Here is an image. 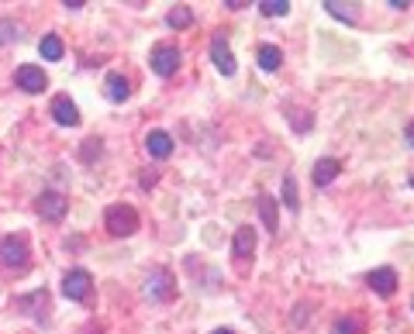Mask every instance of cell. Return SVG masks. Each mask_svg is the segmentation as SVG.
<instances>
[{"label":"cell","mask_w":414,"mask_h":334,"mask_svg":"<svg viewBox=\"0 0 414 334\" xmlns=\"http://www.w3.org/2000/svg\"><path fill=\"white\" fill-rule=\"evenodd\" d=\"M256 228L252 224H242L238 231H235V238H232V255L238 258V262H252V255H256Z\"/></svg>","instance_id":"cell-6"},{"label":"cell","mask_w":414,"mask_h":334,"mask_svg":"<svg viewBox=\"0 0 414 334\" xmlns=\"http://www.w3.org/2000/svg\"><path fill=\"white\" fill-rule=\"evenodd\" d=\"M21 38V25H14L11 18H4L0 21V45H11V42H18Z\"/></svg>","instance_id":"cell-23"},{"label":"cell","mask_w":414,"mask_h":334,"mask_svg":"<svg viewBox=\"0 0 414 334\" xmlns=\"http://www.w3.org/2000/svg\"><path fill=\"white\" fill-rule=\"evenodd\" d=\"M66 210H69V200H66L62 193H55V190H45V193L38 197V214H42L45 221H62Z\"/></svg>","instance_id":"cell-9"},{"label":"cell","mask_w":414,"mask_h":334,"mask_svg":"<svg viewBox=\"0 0 414 334\" xmlns=\"http://www.w3.org/2000/svg\"><path fill=\"white\" fill-rule=\"evenodd\" d=\"M259 214H262L266 231H269V234L280 231V210H276V200H273L269 193H262V197H259Z\"/></svg>","instance_id":"cell-14"},{"label":"cell","mask_w":414,"mask_h":334,"mask_svg":"<svg viewBox=\"0 0 414 334\" xmlns=\"http://www.w3.org/2000/svg\"><path fill=\"white\" fill-rule=\"evenodd\" d=\"M38 52H42V59H49V62H59L62 59V38L59 35H45L42 38V45H38Z\"/></svg>","instance_id":"cell-19"},{"label":"cell","mask_w":414,"mask_h":334,"mask_svg":"<svg viewBox=\"0 0 414 334\" xmlns=\"http://www.w3.org/2000/svg\"><path fill=\"white\" fill-rule=\"evenodd\" d=\"M103 224H107V231L111 234L128 238V234L138 231V214H135V207H128V204H114V207H107Z\"/></svg>","instance_id":"cell-1"},{"label":"cell","mask_w":414,"mask_h":334,"mask_svg":"<svg viewBox=\"0 0 414 334\" xmlns=\"http://www.w3.org/2000/svg\"><path fill=\"white\" fill-rule=\"evenodd\" d=\"M103 90H107V97H111L114 103H125L131 97V83L121 76V73H111L107 83H103Z\"/></svg>","instance_id":"cell-16"},{"label":"cell","mask_w":414,"mask_h":334,"mask_svg":"<svg viewBox=\"0 0 414 334\" xmlns=\"http://www.w3.org/2000/svg\"><path fill=\"white\" fill-rule=\"evenodd\" d=\"M332 18H338V21H349V25H356L359 21V4H342V0H325L321 4Z\"/></svg>","instance_id":"cell-15"},{"label":"cell","mask_w":414,"mask_h":334,"mask_svg":"<svg viewBox=\"0 0 414 334\" xmlns=\"http://www.w3.org/2000/svg\"><path fill=\"white\" fill-rule=\"evenodd\" d=\"M211 59H214V66H218V73L221 76H235V55L228 49V38H225V31H218L214 38H211Z\"/></svg>","instance_id":"cell-5"},{"label":"cell","mask_w":414,"mask_h":334,"mask_svg":"<svg viewBox=\"0 0 414 334\" xmlns=\"http://www.w3.org/2000/svg\"><path fill=\"white\" fill-rule=\"evenodd\" d=\"M211 334H235V331H232V328H214Z\"/></svg>","instance_id":"cell-28"},{"label":"cell","mask_w":414,"mask_h":334,"mask_svg":"<svg viewBox=\"0 0 414 334\" xmlns=\"http://www.w3.org/2000/svg\"><path fill=\"white\" fill-rule=\"evenodd\" d=\"M180 62H183V55L177 45H155L152 55H149V66H152V73L155 76H173L177 69H180Z\"/></svg>","instance_id":"cell-3"},{"label":"cell","mask_w":414,"mask_h":334,"mask_svg":"<svg viewBox=\"0 0 414 334\" xmlns=\"http://www.w3.org/2000/svg\"><path fill=\"white\" fill-rule=\"evenodd\" d=\"M284 204L297 214L301 210V200H297V180L293 176H284Z\"/></svg>","instance_id":"cell-22"},{"label":"cell","mask_w":414,"mask_h":334,"mask_svg":"<svg viewBox=\"0 0 414 334\" xmlns=\"http://www.w3.org/2000/svg\"><path fill=\"white\" fill-rule=\"evenodd\" d=\"M83 145H86V149H83V159H86V162H94V155H101V142H97V138H90V142H83Z\"/></svg>","instance_id":"cell-24"},{"label":"cell","mask_w":414,"mask_h":334,"mask_svg":"<svg viewBox=\"0 0 414 334\" xmlns=\"http://www.w3.org/2000/svg\"><path fill=\"white\" fill-rule=\"evenodd\" d=\"M145 152L152 155V159H169L173 155V138L166 131H149L145 134Z\"/></svg>","instance_id":"cell-13"},{"label":"cell","mask_w":414,"mask_h":334,"mask_svg":"<svg viewBox=\"0 0 414 334\" xmlns=\"http://www.w3.org/2000/svg\"><path fill=\"white\" fill-rule=\"evenodd\" d=\"M338 173H342L338 159H318L314 169H310V180H314V186H328V183H335Z\"/></svg>","instance_id":"cell-12"},{"label":"cell","mask_w":414,"mask_h":334,"mask_svg":"<svg viewBox=\"0 0 414 334\" xmlns=\"http://www.w3.org/2000/svg\"><path fill=\"white\" fill-rule=\"evenodd\" d=\"M259 11H262L266 18H284V14H290V0H262Z\"/></svg>","instance_id":"cell-21"},{"label":"cell","mask_w":414,"mask_h":334,"mask_svg":"<svg viewBox=\"0 0 414 334\" xmlns=\"http://www.w3.org/2000/svg\"><path fill=\"white\" fill-rule=\"evenodd\" d=\"M256 59H259V69H266V73H276V69H280V62H284V52L276 49V45H259Z\"/></svg>","instance_id":"cell-17"},{"label":"cell","mask_w":414,"mask_h":334,"mask_svg":"<svg viewBox=\"0 0 414 334\" xmlns=\"http://www.w3.org/2000/svg\"><path fill=\"white\" fill-rule=\"evenodd\" d=\"M166 25L169 28H177V31H180V28H190L194 25V11H190V7H173V11H169V18H166Z\"/></svg>","instance_id":"cell-20"},{"label":"cell","mask_w":414,"mask_h":334,"mask_svg":"<svg viewBox=\"0 0 414 334\" xmlns=\"http://www.w3.org/2000/svg\"><path fill=\"white\" fill-rule=\"evenodd\" d=\"M387 7H393V11H408V7H411V0H390Z\"/></svg>","instance_id":"cell-25"},{"label":"cell","mask_w":414,"mask_h":334,"mask_svg":"<svg viewBox=\"0 0 414 334\" xmlns=\"http://www.w3.org/2000/svg\"><path fill=\"white\" fill-rule=\"evenodd\" d=\"M0 262L7 265V269H25L28 265V245L21 234H7L4 241H0Z\"/></svg>","instance_id":"cell-4"},{"label":"cell","mask_w":414,"mask_h":334,"mask_svg":"<svg viewBox=\"0 0 414 334\" xmlns=\"http://www.w3.org/2000/svg\"><path fill=\"white\" fill-rule=\"evenodd\" d=\"M62 7H69V11H79V7H86L83 0H62Z\"/></svg>","instance_id":"cell-26"},{"label":"cell","mask_w":414,"mask_h":334,"mask_svg":"<svg viewBox=\"0 0 414 334\" xmlns=\"http://www.w3.org/2000/svg\"><path fill=\"white\" fill-rule=\"evenodd\" d=\"M90 272L86 269H69L66 276H62V293L69 296V300H86L90 296Z\"/></svg>","instance_id":"cell-7"},{"label":"cell","mask_w":414,"mask_h":334,"mask_svg":"<svg viewBox=\"0 0 414 334\" xmlns=\"http://www.w3.org/2000/svg\"><path fill=\"white\" fill-rule=\"evenodd\" d=\"M366 331V324H362L359 313H345V317H338L332 334H362Z\"/></svg>","instance_id":"cell-18"},{"label":"cell","mask_w":414,"mask_h":334,"mask_svg":"<svg viewBox=\"0 0 414 334\" xmlns=\"http://www.w3.org/2000/svg\"><path fill=\"white\" fill-rule=\"evenodd\" d=\"M366 286H369L376 296H393V293H397V269H390V265L373 269V272L366 276Z\"/></svg>","instance_id":"cell-8"},{"label":"cell","mask_w":414,"mask_h":334,"mask_svg":"<svg viewBox=\"0 0 414 334\" xmlns=\"http://www.w3.org/2000/svg\"><path fill=\"white\" fill-rule=\"evenodd\" d=\"M142 293L149 296V300H169L173 293H177V280H173V272L169 269H152L149 276H145V286H142Z\"/></svg>","instance_id":"cell-2"},{"label":"cell","mask_w":414,"mask_h":334,"mask_svg":"<svg viewBox=\"0 0 414 334\" xmlns=\"http://www.w3.org/2000/svg\"><path fill=\"white\" fill-rule=\"evenodd\" d=\"M411 307H414V300H411Z\"/></svg>","instance_id":"cell-29"},{"label":"cell","mask_w":414,"mask_h":334,"mask_svg":"<svg viewBox=\"0 0 414 334\" xmlns=\"http://www.w3.org/2000/svg\"><path fill=\"white\" fill-rule=\"evenodd\" d=\"M404 138H408V145H411V149H414V121H411V125H408V131H404Z\"/></svg>","instance_id":"cell-27"},{"label":"cell","mask_w":414,"mask_h":334,"mask_svg":"<svg viewBox=\"0 0 414 334\" xmlns=\"http://www.w3.org/2000/svg\"><path fill=\"white\" fill-rule=\"evenodd\" d=\"M14 79H18V86H21L25 93H42V90L49 86V76H45L38 66H21V69L14 73Z\"/></svg>","instance_id":"cell-10"},{"label":"cell","mask_w":414,"mask_h":334,"mask_svg":"<svg viewBox=\"0 0 414 334\" xmlns=\"http://www.w3.org/2000/svg\"><path fill=\"white\" fill-rule=\"evenodd\" d=\"M52 117H55L62 128H77V125H79L77 103L69 100V97H55V100H52Z\"/></svg>","instance_id":"cell-11"}]
</instances>
